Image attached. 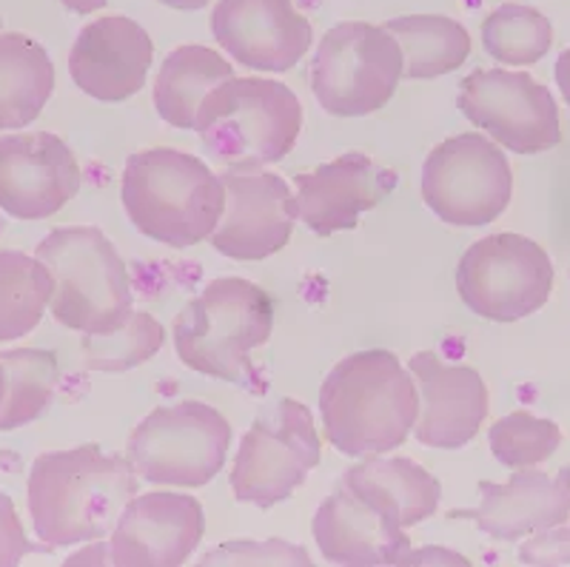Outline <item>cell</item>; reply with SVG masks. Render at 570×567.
<instances>
[{
    "instance_id": "cell-21",
    "label": "cell",
    "mask_w": 570,
    "mask_h": 567,
    "mask_svg": "<svg viewBox=\"0 0 570 567\" xmlns=\"http://www.w3.org/2000/svg\"><path fill=\"white\" fill-rule=\"evenodd\" d=\"M482 502L460 516H471L476 528L499 541L542 534L570 519V468L559 473L519 468L508 482H480Z\"/></svg>"
},
{
    "instance_id": "cell-6",
    "label": "cell",
    "mask_w": 570,
    "mask_h": 567,
    "mask_svg": "<svg viewBox=\"0 0 570 567\" xmlns=\"http://www.w3.org/2000/svg\"><path fill=\"white\" fill-rule=\"evenodd\" d=\"M52 271L55 323L86 336L115 334L135 311L129 268L95 226L52 228L35 248Z\"/></svg>"
},
{
    "instance_id": "cell-1",
    "label": "cell",
    "mask_w": 570,
    "mask_h": 567,
    "mask_svg": "<svg viewBox=\"0 0 570 567\" xmlns=\"http://www.w3.org/2000/svg\"><path fill=\"white\" fill-rule=\"evenodd\" d=\"M131 459L98 446L40 453L27 482L32 528L43 548H69L104 539L137 497Z\"/></svg>"
},
{
    "instance_id": "cell-20",
    "label": "cell",
    "mask_w": 570,
    "mask_h": 567,
    "mask_svg": "<svg viewBox=\"0 0 570 567\" xmlns=\"http://www.w3.org/2000/svg\"><path fill=\"white\" fill-rule=\"evenodd\" d=\"M312 534L323 559L331 565H405L414 550L405 528L385 519L345 485H337V490L323 499L314 514Z\"/></svg>"
},
{
    "instance_id": "cell-37",
    "label": "cell",
    "mask_w": 570,
    "mask_h": 567,
    "mask_svg": "<svg viewBox=\"0 0 570 567\" xmlns=\"http://www.w3.org/2000/svg\"><path fill=\"white\" fill-rule=\"evenodd\" d=\"M3 391H7V377H3V365H0V402H3Z\"/></svg>"
},
{
    "instance_id": "cell-11",
    "label": "cell",
    "mask_w": 570,
    "mask_h": 567,
    "mask_svg": "<svg viewBox=\"0 0 570 567\" xmlns=\"http://www.w3.org/2000/svg\"><path fill=\"white\" fill-rule=\"evenodd\" d=\"M553 289V263L542 245L522 234H491L462 254L456 291L473 314L517 323L537 314Z\"/></svg>"
},
{
    "instance_id": "cell-25",
    "label": "cell",
    "mask_w": 570,
    "mask_h": 567,
    "mask_svg": "<svg viewBox=\"0 0 570 567\" xmlns=\"http://www.w3.org/2000/svg\"><path fill=\"white\" fill-rule=\"evenodd\" d=\"M405 58L402 78L431 80L456 71L471 58V35L445 14H402L385 23Z\"/></svg>"
},
{
    "instance_id": "cell-15",
    "label": "cell",
    "mask_w": 570,
    "mask_h": 567,
    "mask_svg": "<svg viewBox=\"0 0 570 567\" xmlns=\"http://www.w3.org/2000/svg\"><path fill=\"white\" fill-rule=\"evenodd\" d=\"M212 35L220 49L254 71H288L308 55L312 20L294 0H217Z\"/></svg>"
},
{
    "instance_id": "cell-4",
    "label": "cell",
    "mask_w": 570,
    "mask_h": 567,
    "mask_svg": "<svg viewBox=\"0 0 570 567\" xmlns=\"http://www.w3.org/2000/svg\"><path fill=\"white\" fill-rule=\"evenodd\" d=\"M303 129L299 97L279 80L228 78L214 86L195 117L212 160L228 172H259L285 160Z\"/></svg>"
},
{
    "instance_id": "cell-31",
    "label": "cell",
    "mask_w": 570,
    "mask_h": 567,
    "mask_svg": "<svg viewBox=\"0 0 570 567\" xmlns=\"http://www.w3.org/2000/svg\"><path fill=\"white\" fill-rule=\"evenodd\" d=\"M203 567L208 565H303L312 567V556L297 545H288L283 539L268 541H228L214 548L200 559Z\"/></svg>"
},
{
    "instance_id": "cell-12",
    "label": "cell",
    "mask_w": 570,
    "mask_h": 567,
    "mask_svg": "<svg viewBox=\"0 0 570 567\" xmlns=\"http://www.w3.org/2000/svg\"><path fill=\"white\" fill-rule=\"evenodd\" d=\"M456 106L473 126L513 155H539L562 140L557 100L528 71H471L460 84Z\"/></svg>"
},
{
    "instance_id": "cell-23",
    "label": "cell",
    "mask_w": 570,
    "mask_h": 567,
    "mask_svg": "<svg viewBox=\"0 0 570 567\" xmlns=\"http://www.w3.org/2000/svg\"><path fill=\"white\" fill-rule=\"evenodd\" d=\"M234 78V69L208 46H177L166 55L155 78V109L175 129H195L200 104L214 86Z\"/></svg>"
},
{
    "instance_id": "cell-3",
    "label": "cell",
    "mask_w": 570,
    "mask_h": 567,
    "mask_svg": "<svg viewBox=\"0 0 570 567\" xmlns=\"http://www.w3.org/2000/svg\"><path fill=\"white\" fill-rule=\"evenodd\" d=\"M120 201L142 237L188 248L212 237L223 219L226 186L200 157L146 149L126 160Z\"/></svg>"
},
{
    "instance_id": "cell-34",
    "label": "cell",
    "mask_w": 570,
    "mask_h": 567,
    "mask_svg": "<svg viewBox=\"0 0 570 567\" xmlns=\"http://www.w3.org/2000/svg\"><path fill=\"white\" fill-rule=\"evenodd\" d=\"M553 75H557L559 95H562V100L568 104V109H570V49H564V52L557 58Z\"/></svg>"
},
{
    "instance_id": "cell-8",
    "label": "cell",
    "mask_w": 570,
    "mask_h": 567,
    "mask_svg": "<svg viewBox=\"0 0 570 567\" xmlns=\"http://www.w3.org/2000/svg\"><path fill=\"white\" fill-rule=\"evenodd\" d=\"M232 426L206 402L160 405L131 431L129 459L151 485L203 488L226 465Z\"/></svg>"
},
{
    "instance_id": "cell-9",
    "label": "cell",
    "mask_w": 570,
    "mask_h": 567,
    "mask_svg": "<svg viewBox=\"0 0 570 567\" xmlns=\"http://www.w3.org/2000/svg\"><path fill=\"white\" fill-rule=\"evenodd\" d=\"M420 192L425 206L448 226H491L511 203V163L491 137L456 135L425 157Z\"/></svg>"
},
{
    "instance_id": "cell-22",
    "label": "cell",
    "mask_w": 570,
    "mask_h": 567,
    "mask_svg": "<svg viewBox=\"0 0 570 567\" xmlns=\"http://www.w3.org/2000/svg\"><path fill=\"white\" fill-rule=\"evenodd\" d=\"M340 485L354 490L356 497L374 505L385 519L400 528H411L436 514L442 488L436 477L409 457L365 459L343 473Z\"/></svg>"
},
{
    "instance_id": "cell-7",
    "label": "cell",
    "mask_w": 570,
    "mask_h": 567,
    "mask_svg": "<svg viewBox=\"0 0 570 567\" xmlns=\"http://www.w3.org/2000/svg\"><path fill=\"white\" fill-rule=\"evenodd\" d=\"M405 71L394 35L365 20H343L320 40L312 89L331 117H365L383 109Z\"/></svg>"
},
{
    "instance_id": "cell-35",
    "label": "cell",
    "mask_w": 570,
    "mask_h": 567,
    "mask_svg": "<svg viewBox=\"0 0 570 567\" xmlns=\"http://www.w3.org/2000/svg\"><path fill=\"white\" fill-rule=\"evenodd\" d=\"M60 3H63L69 12H78V14H91L106 7V0H60Z\"/></svg>"
},
{
    "instance_id": "cell-29",
    "label": "cell",
    "mask_w": 570,
    "mask_h": 567,
    "mask_svg": "<svg viewBox=\"0 0 570 567\" xmlns=\"http://www.w3.org/2000/svg\"><path fill=\"white\" fill-rule=\"evenodd\" d=\"M562 428L551 419H539L528 411H513L493 422L488 431V446L493 459L511 471L537 468L551 459L562 446Z\"/></svg>"
},
{
    "instance_id": "cell-27",
    "label": "cell",
    "mask_w": 570,
    "mask_h": 567,
    "mask_svg": "<svg viewBox=\"0 0 570 567\" xmlns=\"http://www.w3.org/2000/svg\"><path fill=\"white\" fill-rule=\"evenodd\" d=\"M0 365L7 377V391L0 402V431H14L52 405L58 391V356L43 349L0 351Z\"/></svg>"
},
{
    "instance_id": "cell-33",
    "label": "cell",
    "mask_w": 570,
    "mask_h": 567,
    "mask_svg": "<svg viewBox=\"0 0 570 567\" xmlns=\"http://www.w3.org/2000/svg\"><path fill=\"white\" fill-rule=\"evenodd\" d=\"M32 541L23 534V525H20V516L14 510L12 499L0 490V567H14L20 565V559L29 554Z\"/></svg>"
},
{
    "instance_id": "cell-18",
    "label": "cell",
    "mask_w": 570,
    "mask_h": 567,
    "mask_svg": "<svg viewBox=\"0 0 570 567\" xmlns=\"http://www.w3.org/2000/svg\"><path fill=\"white\" fill-rule=\"evenodd\" d=\"M409 371L416 377V391L422 393V408L414 422L416 442L442 451L468 446L480 433L491 408L480 371L445 362L434 351L411 356Z\"/></svg>"
},
{
    "instance_id": "cell-14",
    "label": "cell",
    "mask_w": 570,
    "mask_h": 567,
    "mask_svg": "<svg viewBox=\"0 0 570 567\" xmlns=\"http://www.w3.org/2000/svg\"><path fill=\"white\" fill-rule=\"evenodd\" d=\"M80 163L52 131L0 137V212L46 219L80 192Z\"/></svg>"
},
{
    "instance_id": "cell-10",
    "label": "cell",
    "mask_w": 570,
    "mask_h": 567,
    "mask_svg": "<svg viewBox=\"0 0 570 567\" xmlns=\"http://www.w3.org/2000/svg\"><path fill=\"white\" fill-rule=\"evenodd\" d=\"M317 465L314 413L297 400H279L246 431L228 482L237 502L266 510L292 497Z\"/></svg>"
},
{
    "instance_id": "cell-30",
    "label": "cell",
    "mask_w": 570,
    "mask_h": 567,
    "mask_svg": "<svg viewBox=\"0 0 570 567\" xmlns=\"http://www.w3.org/2000/svg\"><path fill=\"white\" fill-rule=\"evenodd\" d=\"M166 342V331L146 311H131L124 329L115 334L86 336L89 365L98 371H131L157 354Z\"/></svg>"
},
{
    "instance_id": "cell-2",
    "label": "cell",
    "mask_w": 570,
    "mask_h": 567,
    "mask_svg": "<svg viewBox=\"0 0 570 567\" xmlns=\"http://www.w3.org/2000/svg\"><path fill=\"white\" fill-rule=\"evenodd\" d=\"M420 391L391 351H356L331 368L320 388V417L331 446L345 457H380L414 431Z\"/></svg>"
},
{
    "instance_id": "cell-5",
    "label": "cell",
    "mask_w": 570,
    "mask_h": 567,
    "mask_svg": "<svg viewBox=\"0 0 570 567\" xmlns=\"http://www.w3.org/2000/svg\"><path fill=\"white\" fill-rule=\"evenodd\" d=\"M274 331V303L243 277H217L175 316V351L197 374L254 385L252 351Z\"/></svg>"
},
{
    "instance_id": "cell-26",
    "label": "cell",
    "mask_w": 570,
    "mask_h": 567,
    "mask_svg": "<svg viewBox=\"0 0 570 567\" xmlns=\"http://www.w3.org/2000/svg\"><path fill=\"white\" fill-rule=\"evenodd\" d=\"M55 277L43 260L0 252V342L32 334L52 303Z\"/></svg>"
},
{
    "instance_id": "cell-28",
    "label": "cell",
    "mask_w": 570,
    "mask_h": 567,
    "mask_svg": "<svg viewBox=\"0 0 570 567\" xmlns=\"http://www.w3.org/2000/svg\"><path fill=\"white\" fill-rule=\"evenodd\" d=\"M553 27L542 12L522 3H502L482 23V46L505 66H531L551 52Z\"/></svg>"
},
{
    "instance_id": "cell-32",
    "label": "cell",
    "mask_w": 570,
    "mask_h": 567,
    "mask_svg": "<svg viewBox=\"0 0 570 567\" xmlns=\"http://www.w3.org/2000/svg\"><path fill=\"white\" fill-rule=\"evenodd\" d=\"M519 559L525 565L553 567V565H570V522L548 528L542 534H533L531 539L522 545Z\"/></svg>"
},
{
    "instance_id": "cell-24",
    "label": "cell",
    "mask_w": 570,
    "mask_h": 567,
    "mask_svg": "<svg viewBox=\"0 0 570 567\" xmlns=\"http://www.w3.org/2000/svg\"><path fill=\"white\" fill-rule=\"evenodd\" d=\"M55 91V63L43 43L23 32L0 35V131L23 129Z\"/></svg>"
},
{
    "instance_id": "cell-19",
    "label": "cell",
    "mask_w": 570,
    "mask_h": 567,
    "mask_svg": "<svg viewBox=\"0 0 570 567\" xmlns=\"http://www.w3.org/2000/svg\"><path fill=\"white\" fill-rule=\"evenodd\" d=\"M155 43L137 20L106 14L91 20L71 43L69 75L83 95L120 104L146 86Z\"/></svg>"
},
{
    "instance_id": "cell-16",
    "label": "cell",
    "mask_w": 570,
    "mask_h": 567,
    "mask_svg": "<svg viewBox=\"0 0 570 567\" xmlns=\"http://www.w3.org/2000/svg\"><path fill=\"white\" fill-rule=\"evenodd\" d=\"M206 534L203 505L186 493L155 490L135 497L111 530L109 561L117 567H180Z\"/></svg>"
},
{
    "instance_id": "cell-13",
    "label": "cell",
    "mask_w": 570,
    "mask_h": 567,
    "mask_svg": "<svg viewBox=\"0 0 570 567\" xmlns=\"http://www.w3.org/2000/svg\"><path fill=\"white\" fill-rule=\"evenodd\" d=\"M226 186V212L208 237L212 248L228 260L257 263L283 252L292 243L297 223L294 188L272 172H228L220 175Z\"/></svg>"
},
{
    "instance_id": "cell-17",
    "label": "cell",
    "mask_w": 570,
    "mask_h": 567,
    "mask_svg": "<svg viewBox=\"0 0 570 567\" xmlns=\"http://www.w3.org/2000/svg\"><path fill=\"white\" fill-rule=\"evenodd\" d=\"M396 183L400 180L389 166L363 151H348L308 175L294 177L297 217L317 237L351 232L365 212L380 206L394 192Z\"/></svg>"
},
{
    "instance_id": "cell-36",
    "label": "cell",
    "mask_w": 570,
    "mask_h": 567,
    "mask_svg": "<svg viewBox=\"0 0 570 567\" xmlns=\"http://www.w3.org/2000/svg\"><path fill=\"white\" fill-rule=\"evenodd\" d=\"M163 7H171V9H183V12H191V9H203L208 0H157Z\"/></svg>"
}]
</instances>
